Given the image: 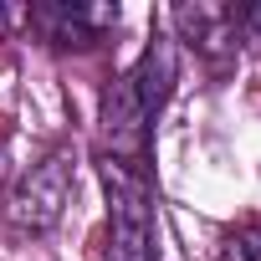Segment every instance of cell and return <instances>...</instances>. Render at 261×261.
Masks as SVG:
<instances>
[{
    "instance_id": "cell-1",
    "label": "cell",
    "mask_w": 261,
    "mask_h": 261,
    "mask_svg": "<svg viewBox=\"0 0 261 261\" xmlns=\"http://www.w3.org/2000/svg\"><path fill=\"white\" fill-rule=\"evenodd\" d=\"M169 92H174V41L169 36H154L144 46V57L128 67L123 77H113L108 92H102V113H97L102 154L108 159H123V164H144L154 118L169 102Z\"/></svg>"
},
{
    "instance_id": "cell-2",
    "label": "cell",
    "mask_w": 261,
    "mask_h": 261,
    "mask_svg": "<svg viewBox=\"0 0 261 261\" xmlns=\"http://www.w3.org/2000/svg\"><path fill=\"white\" fill-rule=\"evenodd\" d=\"M97 179L108 195V261H159L154 190L144 169L97 154Z\"/></svg>"
},
{
    "instance_id": "cell-3",
    "label": "cell",
    "mask_w": 261,
    "mask_h": 261,
    "mask_svg": "<svg viewBox=\"0 0 261 261\" xmlns=\"http://www.w3.org/2000/svg\"><path fill=\"white\" fill-rule=\"evenodd\" d=\"M72 179H77V154H72V149H51V154H46L41 164H31V169L21 174V185L11 190L6 220H11L16 230H31V236L51 230V225L62 220L67 200H72Z\"/></svg>"
},
{
    "instance_id": "cell-4",
    "label": "cell",
    "mask_w": 261,
    "mask_h": 261,
    "mask_svg": "<svg viewBox=\"0 0 261 261\" xmlns=\"http://www.w3.org/2000/svg\"><path fill=\"white\" fill-rule=\"evenodd\" d=\"M31 26L57 51H87L118 26V6H87V0H41L31 6Z\"/></svg>"
},
{
    "instance_id": "cell-5",
    "label": "cell",
    "mask_w": 261,
    "mask_h": 261,
    "mask_svg": "<svg viewBox=\"0 0 261 261\" xmlns=\"http://www.w3.org/2000/svg\"><path fill=\"white\" fill-rule=\"evenodd\" d=\"M174 26L185 31V41H195L200 51L220 57V51H236L246 26H241V6H210V0H195V6H179L174 11Z\"/></svg>"
},
{
    "instance_id": "cell-6",
    "label": "cell",
    "mask_w": 261,
    "mask_h": 261,
    "mask_svg": "<svg viewBox=\"0 0 261 261\" xmlns=\"http://www.w3.org/2000/svg\"><path fill=\"white\" fill-rule=\"evenodd\" d=\"M220 261H261V220L236 225V230L220 241Z\"/></svg>"
},
{
    "instance_id": "cell-7",
    "label": "cell",
    "mask_w": 261,
    "mask_h": 261,
    "mask_svg": "<svg viewBox=\"0 0 261 261\" xmlns=\"http://www.w3.org/2000/svg\"><path fill=\"white\" fill-rule=\"evenodd\" d=\"M21 26H31V6H0V36H16Z\"/></svg>"
},
{
    "instance_id": "cell-8",
    "label": "cell",
    "mask_w": 261,
    "mask_h": 261,
    "mask_svg": "<svg viewBox=\"0 0 261 261\" xmlns=\"http://www.w3.org/2000/svg\"><path fill=\"white\" fill-rule=\"evenodd\" d=\"M241 26H246V36L261 41V6H241Z\"/></svg>"
}]
</instances>
